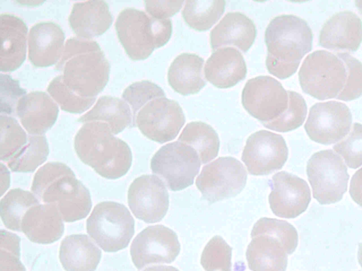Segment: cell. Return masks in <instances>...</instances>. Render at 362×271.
<instances>
[{"label": "cell", "mask_w": 362, "mask_h": 271, "mask_svg": "<svg viewBox=\"0 0 362 271\" xmlns=\"http://www.w3.org/2000/svg\"><path fill=\"white\" fill-rule=\"evenodd\" d=\"M69 23L77 37L90 40L105 33L112 25V17L107 2L87 1L73 5Z\"/></svg>", "instance_id": "obj_24"}, {"label": "cell", "mask_w": 362, "mask_h": 271, "mask_svg": "<svg viewBox=\"0 0 362 271\" xmlns=\"http://www.w3.org/2000/svg\"><path fill=\"white\" fill-rule=\"evenodd\" d=\"M184 1H145V8L151 17L156 19H168L177 13Z\"/></svg>", "instance_id": "obj_44"}, {"label": "cell", "mask_w": 362, "mask_h": 271, "mask_svg": "<svg viewBox=\"0 0 362 271\" xmlns=\"http://www.w3.org/2000/svg\"><path fill=\"white\" fill-rule=\"evenodd\" d=\"M204 63V59L195 54L178 55L168 71V81L170 87L182 95L199 92L206 85L203 75Z\"/></svg>", "instance_id": "obj_27"}, {"label": "cell", "mask_w": 362, "mask_h": 271, "mask_svg": "<svg viewBox=\"0 0 362 271\" xmlns=\"http://www.w3.org/2000/svg\"><path fill=\"white\" fill-rule=\"evenodd\" d=\"M225 1H187L182 11L185 23L198 31L209 30L223 15Z\"/></svg>", "instance_id": "obj_32"}, {"label": "cell", "mask_w": 362, "mask_h": 271, "mask_svg": "<svg viewBox=\"0 0 362 271\" xmlns=\"http://www.w3.org/2000/svg\"><path fill=\"white\" fill-rule=\"evenodd\" d=\"M256 34L255 25L250 18L240 12H230L211 31V47L215 51L233 45L246 52L254 43Z\"/></svg>", "instance_id": "obj_25"}, {"label": "cell", "mask_w": 362, "mask_h": 271, "mask_svg": "<svg viewBox=\"0 0 362 271\" xmlns=\"http://www.w3.org/2000/svg\"><path fill=\"white\" fill-rule=\"evenodd\" d=\"M49 155V145L44 136H28L27 144L9 161L8 168L15 172H32Z\"/></svg>", "instance_id": "obj_33"}, {"label": "cell", "mask_w": 362, "mask_h": 271, "mask_svg": "<svg viewBox=\"0 0 362 271\" xmlns=\"http://www.w3.org/2000/svg\"><path fill=\"white\" fill-rule=\"evenodd\" d=\"M20 242L16 234L1 230V271L26 270L20 260Z\"/></svg>", "instance_id": "obj_42"}, {"label": "cell", "mask_w": 362, "mask_h": 271, "mask_svg": "<svg viewBox=\"0 0 362 271\" xmlns=\"http://www.w3.org/2000/svg\"><path fill=\"white\" fill-rule=\"evenodd\" d=\"M242 104L252 116L264 124L276 119L286 110L288 95L277 80L260 76L246 83Z\"/></svg>", "instance_id": "obj_12"}, {"label": "cell", "mask_w": 362, "mask_h": 271, "mask_svg": "<svg viewBox=\"0 0 362 271\" xmlns=\"http://www.w3.org/2000/svg\"><path fill=\"white\" fill-rule=\"evenodd\" d=\"M55 69L62 72L64 83L81 97L99 94L107 83L110 64L94 40L69 38Z\"/></svg>", "instance_id": "obj_3"}, {"label": "cell", "mask_w": 362, "mask_h": 271, "mask_svg": "<svg viewBox=\"0 0 362 271\" xmlns=\"http://www.w3.org/2000/svg\"><path fill=\"white\" fill-rule=\"evenodd\" d=\"M247 75L242 54L235 48L224 47L215 50L206 62L204 76L218 88H231Z\"/></svg>", "instance_id": "obj_22"}, {"label": "cell", "mask_w": 362, "mask_h": 271, "mask_svg": "<svg viewBox=\"0 0 362 271\" xmlns=\"http://www.w3.org/2000/svg\"><path fill=\"white\" fill-rule=\"evenodd\" d=\"M58 114L57 104L41 91L26 94L20 99L16 108L21 124L33 136H41L51 128Z\"/></svg>", "instance_id": "obj_20"}, {"label": "cell", "mask_w": 362, "mask_h": 271, "mask_svg": "<svg viewBox=\"0 0 362 271\" xmlns=\"http://www.w3.org/2000/svg\"><path fill=\"white\" fill-rule=\"evenodd\" d=\"M31 191L42 203L55 206L67 222L85 218L92 207L88 189L62 162H51L41 167L34 176Z\"/></svg>", "instance_id": "obj_1"}, {"label": "cell", "mask_w": 362, "mask_h": 271, "mask_svg": "<svg viewBox=\"0 0 362 271\" xmlns=\"http://www.w3.org/2000/svg\"><path fill=\"white\" fill-rule=\"evenodd\" d=\"M74 149L79 159L99 175L117 179L125 175L132 162L129 145L100 121L84 123L74 138Z\"/></svg>", "instance_id": "obj_4"}, {"label": "cell", "mask_w": 362, "mask_h": 271, "mask_svg": "<svg viewBox=\"0 0 362 271\" xmlns=\"http://www.w3.org/2000/svg\"><path fill=\"white\" fill-rule=\"evenodd\" d=\"M127 199L133 215L146 223L160 221L169 206L165 184L155 175L136 178L129 187Z\"/></svg>", "instance_id": "obj_16"}, {"label": "cell", "mask_w": 362, "mask_h": 271, "mask_svg": "<svg viewBox=\"0 0 362 271\" xmlns=\"http://www.w3.org/2000/svg\"><path fill=\"white\" fill-rule=\"evenodd\" d=\"M355 4L356 6L358 8L360 13L362 14V1H356Z\"/></svg>", "instance_id": "obj_47"}, {"label": "cell", "mask_w": 362, "mask_h": 271, "mask_svg": "<svg viewBox=\"0 0 362 271\" xmlns=\"http://www.w3.org/2000/svg\"><path fill=\"white\" fill-rule=\"evenodd\" d=\"M310 200V188L303 179L284 171L272 176L269 203L275 215L295 218L305 211Z\"/></svg>", "instance_id": "obj_17"}, {"label": "cell", "mask_w": 362, "mask_h": 271, "mask_svg": "<svg viewBox=\"0 0 362 271\" xmlns=\"http://www.w3.org/2000/svg\"><path fill=\"white\" fill-rule=\"evenodd\" d=\"M63 219L58 209L50 204H38L30 207L21 222V231L36 243L49 244L64 234Z\"/></svg>", "instance_id": "obj_21"}, {"label": "cell", "mask_w": 362, "mask_h": 271, "mask_svg": "<svg viewBox=\"0 0 362 271\" xmlns=\"http://www.w3.org/2000/svg\"><path fill=\"white\" fill-rule=\"evenodd\" d=\"M101 251L85 234L66 236L59 247V260L66 271H95Z\"/></svg>", "instance_id": "obj_26"}, {"label": "cell", "mask_w": 362, "mask_h": 271, "mask_svg": "<svg viewBox=\"0 0 362 271\" xmlns=\"http://www.w3.org/2000/svg\"><path fill=\"white\" fill-rule=\"evenodd\" d=\"M185 122L180 104L163 97L152 100L139 110L134 126L148 138L164 143L176 138Z\"/></svg>", "instance_id": "obj_11"}, {"label": "cell", "mask_w": 362, "mask_h": 271, "mask_svg": "<svg viewBox=\"0 0 362 271\" xmlns=\"http://www.w3.org/2000/svg\"><path fill=\"white\" fill-rule=\"evenodd\" d=\"M336 54L343 61L347 71V78L343 90L336 97L343 101H351L362 96V64L346 52Z\"/></svg>", "instance_id": "obj_40"}, {"label": "cell", "mask_w": 362, "mask_h": 271, "mask_svg": "<svg viewBox=\"0 0 362 271\" xmlns=\"http://www.w3.org/2000/svg\"><path fill=\"white\" fill-rule=\"evenodd\" d=\"M232 248L220 236H214L205 246L201 265L205 271H231Z\"/></svg>", "instance_id": "obj_38"}, {"label": "cell", "mask_w": 362, "mask_h": 271, "mask_svg": "<svg viewBox=\"0 0 362 271\" xmlns=\"http://www.w3.org/2000/svg\"><path fill=\"white\" fill-rule=\"evenodd\" d=\"M180 251L176 233L161 224L149 226L139 233L130 247V254L135 267H144L158 263H170Z\"/></svg>", "instance_id": "obj_13"}, {"label": "cell", "mask_w": 362, "mask_h": 271, "mask_svg": "<svg viewBox=\"0 0 362 271\" xmlns=\"http://www.w3.org/2000/svg\"><path fill=\"white\" fill-rule=\"evenodd\" d=\"M201 163L193 147L177 140L163 145L154 154L151 169L170 191H177L193 184Z\"/></svg>", "instance_id": "obj_8"}, {"label": "cell", "mask_w": 362, "mask_h": 271, "mask_svg": "<svg viewBox=\"0 0 362 271\" xmlns=\"http://www.w3.org/2000/svg\"><path fill=\"white\" fill-rule=\"evenodd\" d=\"M64 33L50 21L37 23L28 35V59L35 67H48L58 63L64 52Z\"/></svg>", "instance_id": "obj_18"}, {"label": "cell", "mask_w": 362, "mask_h": 271, "mask_svg": "<svg viewBox=\"0 0 362 271\" xmlns=\"http://www.w3.org/2000/svg\"><path fill=\"white\" fill-rule=\"evenodd\" d=\"M351 118L349 107L342 102H319L310 108L304 127L312 140L323 145H331L347 136Z\"/></svg>", "instance_id": "obj_15"}, {"label": "cell", "mask_w": 362, "mask_h": 271, "mask_svg": "<svg viewBox=\"0 0 362 271\" xmlns=\"http://www.w3.org/2000/svg\"><path fill=\"white\" fill-rule=\"evenodd\" d=\"M23 271H26V270H23Z\"/></svg>", "instance_id": "obj_48"}, {"label": "cell", "mask_w": 362, "mask_h": 271, "mask_svg": "<svg viewBox=\"0 0 362 271\" xmlns=\"http://www.w3.org/2000/svg\"><path fill=\"white\" fill-rule=\"evenodd\" d=\"M307 175L313 195L321 205L339 202L347 190L349 174L340 156L332 150L315 152L309 159Z\"/></svg>", "instance_id": "obj_9"}, {"label": "cell", "mask_w": 362, "mask_h": 271, "mask_svg": "<svg viewBox=\"0 0 362 271\" xmlns=\"http://www.w3.org/2000/svg\"><path fill=\"white\" fill-rule=\"evenodd\" d=\"M304 92L320 100L336 98L347 78L346 66L337 55L325 50L313 52L304 59L298 73Z\"/></svg>", "instance_id": "obj_7"}, {"label": "cell", "mask_w": 362, "mask_h": 271, "mask_svg": "<svg viewBox=\"0 0 362 271\" xmlns=\"http://www.w3.org/2000/svg\"><path fill=\"white\" fill-rule=\"evenodd\" d=\"M0 158L8 162L28 143V136L16 119L1 114Z\"/></svg>", "instance_id": "obj_35"}, {"label": "cell", "mask_w": 362, "mask_h": 271, "mask_svg": "<svg viewBox=\"0 0 362 271\" xmlns=\"http://www.w3.org/2000/svg\"><path fill=\"white\" fill-rule=\"evenodd\" d=\"M288 105L286 110L276 119L262 124L267 128L288 132L298 128L305 121L307 105L304 98L298 92L288 90Z\"/></svg>", "instance_id": "obj_36"}, {"label": "cell", "mask_w": 362, "mask_h": 271, "mask_svg": "<svg viewBox=\"0 0 362 271\" xmlns=\"http://www.w3.org/2000/svg\"><path fill=\"white\" fill-rule=\"evenodd\" d=\"M358 260L360 265L362 267V243H360L358 245Z\"/></svg>", "instance_id": "obj_46"}, {"label": "cell", "mask_w": 362, "mask_h": 271, "mask_svg": "<svg viewBox=\"0 0 362 271\" xmlns=\"http://www.w3.org/2000/svg\"><path fill=\"white\" fill-rule=\"evenodd\" d=\"M264 234L278 240L284 246L288 255L294 252L298 241L295 227L284 220L262 217L254 224L251 237Z\"/></svg>", "instance_id": "obj_34"}, {"label": "cell", "mask_w": 362, "mask_h": 271, "mask_svg": "<svg viewBox=\"0 0 362 271\" xmlns=\"http://www.w3.org/2000/svg\"><path fill=\"white\" fill-rule=\"evenodd\" d=\"M26 95L17 80L7 74H1V114L14 116L18 103Z\"/></svg>", "instance_id": "obj_43"}, {"label": "cell", "mask_w": 362, "mask_h": 271, "mask_svg": "<svg viewBox=\"0 0 362 271\" xmlns=\"http://www.w3.org/2000/svg\"><path fill=\"white\" fill-rule=\"evenodd\" d=\"M349 193L354 201L362 207V167L351 178Z\"/></svg>", "instance_id": "obj_45"}, {"label": "cell", "mask_w": 362, "mask_h": 271, "mask_svg": "<svg viewBox=\"0 0 362 271\" xmlns=\"http://www.w3.org/2000/svg\"><path fill=\"white\" fill-rule=\"evenodd\" d=\"M264 40L268 71L278 78L286 79L297 71L303 56L311 51L313 32L303 19L281 15L267 25Z\"/></svg>", "instance_id": "obj_2"}, {"label": "cell", "mask_w": 362, "mask_h": 271, "mask_svg": "<svg viewBox=\"0 0 362 271\" xmlns=\"http://www.w3.org/2000/svg\"><path fill=\"white\" fill-rule=\"evenodd\" d=\"M77 121L81 123L104 122L114 135L128 126H134L133 114L129 104L123 100L110 96L100 97L93 109Z\"/></svg>", "instance_id": "obj_29"}, {"label": "cell", "mask_w": 362, "mask_h": 271, "mask_svg": "<svg viewBox=\"0 0 362 271\" xmlns=\"http://www.w3.org/2000/svg\"><path fill=\"white\" fill-rule=\"evenodd\" d=\"M245 167L233 157H221L205 165L196 179L203 198L213 203L235 196L245 186Z\"/></svg>", "instance_id": "obj_10"}, {"label": "cell", "mask_w": 362, "mask_h": 271, "mask_svg": "<svg viewBox=\"0 0 362 271\" xmlns=\"http://www.w3.org/2000/svg\"><path fill=\"white\" fill-rule=\"evenodd\" d=\"M90 237L105 252L127 247L134 234V220L124 205L104 201L97 204L86 221Z\"/></svg>", "instance_id": "obj_6"}, {"label": "cell", "mask_w": 362, "mask_h": 271, "mask_svg": "<svg viewBox=\"0 0 362 271\" xmlns=\"http://www.w3.org/2000/svg\"><path fill=\"white\" fill-rule=\"evenodd\" d=\"M288 254L276 239L260 234L252 238L246 258L252 271H285Z\"/></svg>", "instance_id": "obj_28"}, {"label": "cell", "mask_w": 362, "mask_h": 271, "mask_svg": "<svg viewBox=\"0 0 362 271\" xmlns=\"http://www.w3.org/2000/svg\"><path fill=\"white\" fill-rule=\"evenodd\" d=\"M334 150L341 155L346 165L356 169L362 165V124L355 123L351 131L341 142L334 145Z\"/></svg>", "instance_id": "obj_41"}, {"label": "cell", "mask_w": 362, "mask_h": 271, "mask_svg": "<svg viewBox=\"0 0 362 271\" xmlns=\"http://www.w3.org/2000/svg\"><path fill=\"white\" fill-rule=\"evenodd\" d=\"M178 141L193 147L202 164L209 162L218 153L220 142L218 134L210 125L204 122L192 121L187 124Z\"/></svg>", "instance_id": "obj_30"}, {"label": "cell", "mask_w": 362, "mask_h": 271, "mask_svg": "<svg viewBox=\"0 0 362 271\" xmlns=\"http://www.w3.org/2000/svg\"><path fill=\"white\" fill-rule=\"evenodd\" d=\"M362 42V21L353 12L341 11L333 15L322 25L319 43L335 51L356 52Z\"/></svg>", "instance_id": "obj_19"}, {"label": "cell", "mask_w": 362, "mask_h": 271, "mask_svg": "<svg viewBox=\"0 0 362 271\" xmlns=\"http://www.w3.org/2000/svg\"><path fill=\"white\" fill-rule=\"evenodd\" d=\"M40 204L33 193L21 188L10 190L1 200V218L8 229L21 231V222L26 212Z\"/></svg>", "instance_id": "obj_31"}, {"label": "cell", "mask_w": 362, "mask_h": 271, "mask_svg": "<svg viewBox=\"0 0 362 271\" xmlns=\"http://www.w3.org/2000/svg\"><path fill=\"white\" fill-rule=\"evenodd\" d=\"M28 27L19 17L1 15V71L11 72L18 68L26 56Z\"/></svg>", "instance_id": "obj_23"}, {"label": "cell", "mask_w": 362, "mask_h": 271, "mask_svg": "<svg viewBox=\"0 0 362 271\" xmlns=\"http://www.w3.org/2000/svg\"><path fill=\"white\" fill-rule=\"evenodd\" d=\"M47 92L62 110L72 114L83 113L95 101V97H83L71 90L64 83L62 75L49 83Z\"/></svg>", "instance_id": "obj_37"}, {"label": "cell", "mask_w": 362, "mask_h": 271, "mask_svg": "<svg viewBox=\"0 0 362 271\" xmlns=\"http://www.w3.org/2000/svg\"><path fill=\"white\" fill-rule=\"evenodd\" d=\"M122 100L130 107L133 114V121L139 110L153 99L165 97V92L156 84L142 80L132 83L122 93Z\"/></svg>", "instance_id": "obj_39"}, {"label": "cell", "mask_w": 362, "mask_h": 271, "mask_svg": "<svg viewBox=\"0 0 362 271\" xmlns=\"http://www.w3.org/2000/svg\"><path fill=\"white\" fill-rule=\"evenodd\" d=\"M115 29L127 55L133 60H144L168 42L173 26L170 18L156 19L143 11L127 8L118 15Z\"/></svg>", "instance_id": "obj_5"}, {"label": "cell", "mask_w": 362, "mask_h": 271, "mask_svg": "<svg viewBox=\"0 0 362 271\" xmlns=\"http://www.w3.org/2000/svg\"><path fill=\"white\" fill-rule=\"evenodd\" d=\"M288 155L286 141L281 135L261 130L249 136L241 159L250 174L262 176L281 169Z\"/></svg>", "instance_id": "obj_14"}]
</instances>
